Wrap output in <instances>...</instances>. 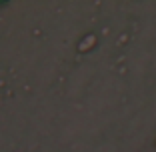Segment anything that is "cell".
Listing matches in <instances>:
<instances>
[]
</instances>
